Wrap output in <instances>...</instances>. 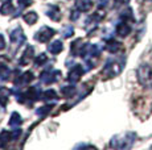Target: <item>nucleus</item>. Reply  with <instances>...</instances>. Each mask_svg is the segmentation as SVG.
Wrapping results in <instances>:
<instances>
[{
	"mask_svg": "<svg viewBox=\"0 0 152 150\" xmlns=\"http://www.w3.org/2000/svg\"><path fill=\"white\" fill-rule=\"evenodd\" d=\"M78 17V12H73V16L70 15V19H73V20H75Z\"/></svg>",
	"mask_w": 152,
	"mask_h": 150,
	"instance_id": "nucleus-33",
	"label": "nucleus"
},
{
	"mask_svg": "<svg viewBox=\"0 0 152 150\" xmlns=\"http://www.w3.org/2000/svg\"><path fill=\"white\" fill-rule=\"evenodd\" d=\"M25 97H27V100L31 99L32 102H34V100H39L41 96V88H40V86H33V87L29 88V91L25 94Z\"/></svg>",
	"mask_w": 152,
	"mask_h": 150,
	"instance_id": "nucleus-10",
	"label": "nucleus"
},
{
	"mask_svg": "<svg viewBox=\"0 0 152 150\" xmlns=\"http://www.w3.org/2000/svg\"><path fill=\"white\" fill-rule=\"evenodd\" d=\"M42 99L45 100V102H50V100H57L58 96H57V94H56L54 90H46L42 94Z\"/></svg>",
	"mask_w": 152,
	"mask_h": 150,
	"instance_id": "nucleus-24",
	"label": "nucleus"
},
{
	"mask_svg": "<svg viewBox=\"0 0 152 150\" xmlns=\"http://www.w3.org/2000/svg\"><path fill=\"white\" fill-rule=\"evenodd\" d=\"M54 29H52V28L49 27H42L41 29L36 33V36H34V38L37 40V41L40 42H48L49 40L52 38V37L54 36Z\"/></svg>",
	"mask_w": 152,
	"mask_h": 150,
	"instance_id": "nucleus-4",
	"label": "nucleus"
},
{
	"mask_svg": "<svg viewBox=\"0 0 152 150\" xmlns=\"http://www.w3.org/2000/svg\"><path fill=\"white\" fill-rule=\"evenodd\" d=\"M13 11H15V8L10 1L3 3L1 8H0V13H1V15H11V13H13Z\"/></svg>",
	"mask_w": 152,
	"mask_h": 150,
	"instance_id": "nucleus-22",
	"label": "nucleus"
},
{
	"mask_svg": "<svg viewBox=\"0 0 152 150\" xmlns=\"http://www.w3.org/2000/svg\"><path fill=\"white\" fill-rule=\"evenodd\" d=\"M123 62H124L123 59L122 61H116V59L107 61L106 66H104L103 71H102V75H103L104 79H110V78H114L118 74H121V71L123 70Z\"/></svg>",
	"mask_w": 152,
	"mask_h": 150,
	"instance_id": "nucleus-2",
	"label": "nucleus"
},
{
	"mask_svg": "<svg viewBox=\"0 0 152 150\" xmlns=\"http://www.w3.org/2000/svg\"><path fill=\"white\" fill-rule=\"evenodd\" d=\"M136 138V134L132 133V132H128L126 134H122V136H116L111 140V144L110 145L113 148H116V149H128L132 146L134 141Z\"/></svg>",
	"mask_w": 152,
	"mask_h": 150,
	"instance_id": "nucleus-1",
	"label": "nucleus"
},
{
	"mask_svg": "<svg viewBox=\"0 0 152 150\" xmlns=\"http://www.w3.org/2000/svg\"><path fill=\"white\" fill-rule=\"evenodd\" d=\"M73 33H74V29H73V28L69 25V27H66L65 29H64V33L62 34H64V37H65V38H69V37L73 36Z\"/></svg>",
	"mask_w": 152,
	"mask_h": 150,
	"instance_id": "nucleus-28",
	"label": "nucleus"
},
{
	"mask_svg": "<svg viewBox=\"0 0 152 150\" xmlns=\"http://www.w3.org/2000/svg\"><path fill=\"white\" fill-rule=\"evenodd\" d=\"M5 48V41H4V37H3V34H0V50H3V49Z\"/></svg>",
	"mask_w": 152,
	"mask_h": 150,
	"instance_id": "nucleus-30",
	"label": "nucleus"
},
{
	"mask_svg": "<svg viewBox=\"0 0 152 150\" xmlns=\"http://www.w3.org/2000/svg\"><path fill=\"white\" fill-rule=\"evenodd\" d=\"M10 38H11V41L17 46L23 45L25 42V36H24V33H23L21 28H16V29H13L12 32H11Z\"/></svg>",
	"mask_w": 152,
	"mask_h": 150,
	"instance_id": "nucleus-9",
	"label": "nucleus"
},
{
	"mask_svg": "<svg viewBox=\"0 0 152 150\" xmlns=\"http://www.w3.org/2000/svg\"><path fill=\"white\" fill-rule=\"evenodd\" d=\"M138 80L143 87H152V67L148 65H142L138 69Z\"/></svg>",
	"mask_w": 152,
	"mask_h": 150,
	"instance_id": "nucleus-3",
	"label": "nucleus"
},
{
	"mask_svg": "<svg viewBox=\"0 0 152 150\" xmlns=\"http://www.w3.org/2000/svg\"><path fill=\"white\" fill-rule=\"evenodd\" d=\"M107 1H109V0H98L99 8H102V7H104V5H107Z\"/></svg>",
	"mask_w": 152,
	"mask_h": 150,
	"instance_id": "nucleus-31",
	"label": "nucleus"
},
{
	"mask_svg": "<svg viewBox=\"0 0 152 150\" xmlns=\"http://www.w3.org/2000/svg\"><path fill=\"white\" fill-rule=\"evenodd\" d=\"M60 76H61V71L48 70V71H44V73L41 74L40 79H41V82L45 83V84H52V83H54Z\"/></svg>",
	"mask_w": 152,
	"mask_h": 150,
	"instance_id": "nucleus-5",
	"label": "nucleus"
},
{
	"mask_svg": "<svg viewBox=\"0 0 152 150\" xmlns=\"http://www.w3.org/2000/svg\"><path fill=\"white\" fill-rule=\"evenodd\" d=\"M62 49H64V46H62V42L60 41V40H56V41L53 42H50L48 46V50L50 51L52 54H58V53H61L62 51Z\"/></svg>",
	"mask_w": 152,
	"mask_h": 150,
	"instance_id": "nucleus-16",
	"label": "nucleus"
},
{
	"mask_svg": "<svg viewBox=\"0 0 152 150\" xmlns=\"http://www.w3.org/2000/svg\"><path fill=\"white\" fill-rule=\"evenodd\" d=\"M75 94V87L74 86H64L62 88H61V95H62L64 97H72L73 95Z\"/></svg>",
	"mask_w": 152,
	"mask_h": 150,
	"instance_id": "nucleus-20",
	"label": "nucleus"
},
{
	"mask_svg": "<svg viewBox=\"0 0 152 150\" xmlns=\"http://www.w3.org/2000/svg\"><path fill=\"white\" fill-rule=\"evenodd\" d=\"M19 79L21 83L27 84V83L32 82V80L34 79V76H33V73H32V71H25V73L23 74V76H19Z\"/></svg>",
	"mask_w": 152,
	"mask_h": 150,
	"instance_id": "nucleus-25",
	"label": "nucleus"
},
{
	"mask_svg": "<svg viewBox=\"0 0 152 150\" xmlns=\"http://www.w3.org/2000/svg\"><path fill=\"white\" fill-rule=\"evenodd\" d=\"M46 61H48V57H46L45 54L42 53V54H40V56L37 57L36 59H34V65H36V66H42L44 63L46 62Z\"/></svg>",
	"mask_w": 152,
	"mask_h": 150,
	"instance_id": "nucleus-27",
	"label": "nucleus"
},
{
	"mask_svg": "<svg viewBox=\"0 0 152 150\" xmlns=\"http://www.w3.org/2000/svg\"><path fill=\"white\" fill-rule=\"evenodd\" d=\"M46 16L50 17L52 20H54V21H60L61 20L60 8H58L57 5H50V7L48 8V11H46Z\"/></svg>",
	"mask_w": 152,
	"mask_h": 150,
	"instance_id": "nucleus-14",
	"label": "nucleus"
},
{
	"mask_svg": "<svg viewBox=\"0 0 152 150\" xmlns=\"http://www.w3.org/2000/svg\"><path fill=\"white\" fill-rule=\"evenodd\" d=\"M33 48L32 46H27V49L24 50V53H23V56H21V58H20L19 61V63L21 66H25V65H28L29 62H31V59L33 58Z\"/></svg>",
	"mask_w": 152,
	"mask_h": 150,
	"instance_id": "nucleus-12",
	"label": "nucleus"
},
{
	"mask_svg": "<svg viewBox=\"0 0 152 150\" xmlns=\"http://www.w3.org/2000/svg\"><path fill=\"white\" fill-rule=\"evenodd\" d=\"M83 48H85V45H83L82 40L78 38V40H75V41L73 42L72 46H70V51H72V54H73L74 57H77V56H82Z\"/></svg>",
	"mask_w": 152,
	"mask_h": 150,
	"instance_id": "nucleus-11",
	"label": "nucleus"
},
{
	"mask_svg": "<svg viewBox=\"0 0 152 150\" xmlns=\"http://www.w3.org/2000/svg\"><path fill=\"white\" fill-rule=\"evenodd\" d=\"M37 19H39V16H37V13L36 12H28V13H25L24 15V20H25V22H28L29 25H33L34 22L37 21Z\"/></svg>",
	"mask_w": 152,
	"mask_h": 150,
	"instance_id": "nucleus-23",
	"label": "nucleus"
},
{
	"mask_svg": "<svg viewBox=\"0 0 152 150\" xmlns=\"http://www.w3.org/2000/svg\"><path fill=\"white\" fill-rule=\"evenodd\" d=\"M83 74V67L82 65H75L74 67L72 69V70L69 71V75H68V80L72 83H75L78 82V80L81 79V76H82Z\"/></svg>",
	"mask_w": 152,
	"mask_h": 150,
	"instance_id": "nucleus-8",
	"label": "nucleus"
},
{
	"mask_svg": "<svg viewBox=\"0 0 152 150\" xmlns=\"http://www.w3.org/2000/svg\"><path fill=\"white\" fill-rule=\"evenodd\" d=\"M99 53H101V48H99L98 45H90V44H86L83 48V57L86 59L89 58H93V57H98Z\"/></svg>",
	"mask_w": 152,
	"mask_h": 150,
	"instance_id": "nucleus-7",
	"label": "nucleus"
},
{
	"mask_svg": "<svg viewBox=\"0 0 152 150\" xmlns=\"http://www.w3.org/2000/svg\"><path fill=\"white\" fill-rule=\"evenodd\" d=\"M131 33V27L130 24H127V21H123V22H119L116 25V34L121 37H126Z\"/></svg>",
	"mask_w": 152,
	"mask_h": 150,
	"instance_id": "nucleus-13",
	"label": "nucleus"
},
{
	"mask_svg": "<svg viewBox=\"0 0 152 150\" xmlns=\"http://www.w3.org/2000/svg\"><path fill=\"white\" fill-rule=\"evenodd\" d=\"M8 96H10V90L0 86V104L3 107L8 103Z\"/></svg>",
	"mask_w": 152,
	"mask_h": 150,
	"instance_id": "nucleus-19",
	"label": "nucleus"
},
{
	"mask_svg": "<svg viewBox=\"0 0 152 150\" xmlns=\"http://www.w3.org/2000/svg\"><path fill=\"white\" fill-rule=\"evenodd\" d=\"M75 7L81 12H87L91 8V0H75Z\"/></svg>",
	"mask_w": 152,
	"mask_h": 150,
	"instance_id": "nucleus-17",
	"label": "nucleus"
},
{
	"mask_svg": "<svg viewBox=\"0 0 152 150\" xmlns=\"http://www.w3.org/2000/svg\"><path fill=\"white\" fill-rule=\"evenodd\" d=\"M10 67H8V58L4 56H0V79L8 80L10 79Z\"/></svg>",
	"mask_w": 152,
	"mask_h": 150,
	"instance_id": "nucleus-6",
	"label": "nucleus"
},
{
	"mask_svg": "<svg viewBox=\"0 0 152 150\" xmlns=\"http://www.w3.org/2000/svg\"><path fill=\"white\" fill-rule=\"evenodd\" d=\"M23 124V119L21 116H20L17 112H13L12 115H11V119H10V125L11 126H19Z\"/></svg>",
	"mask_w": 152,
	"mask_h": 150,
	"instance_id": "nucleus-21",
	"label": "nucleus"
},
{
	"mask_svg": "<svg viewBox=\"0 0 152 150\" xmlns=\"http://www.w3.org/2000/svg\"><path fill=\"white\" fill-rule=\"evenodd\" d=\"M116 3H119V4H126V3H128L130 0H115Z\"/></svg>",
	"mask_w": 152,
	"mask_h": 150,
	"instance_id": "nucleus-32",
	"label": "nucleus"
},
{
	"mask_svg": "<svg viewBox=\"0 0 152 150\" xmlns=\"http://www.w3.org/2000/svg\"><path fill=\"white\" fill-rule=\"evenodd\" d=\"M52 108H53V105H45V107H41V108H39L36 111V113L39 115V116H41V117H44V116H46V115L49 113V112L52 111Z\"/></svg>",
	"mask_w": 152,
	"mask_h": 150,
	"instance_id": "nucleus-26",
	"label": "nucleus"
},
{
	"mask_svg": "<svg viewBox=\"0 0 152 150\" xmlns=\"http://www.w3.org/2000/svg\"><path fill=\"white\" fill-rule=\"evenodd\" d=\"M19 3H20V7L24 8V7H28V5H31L33 1H32V0H19Z\"/></svg>",
	"mask_w": 152,
	"mask_h": 150,
	"instance_id": "nucleus-29",
	"label": "nucleus"
},
{
	"mask_svg": "<svg viewBox=\"0 0 152 150\" xmlns=\"http://www.w3.org/2000/svg\"><path fill=\"white\" fill-rule=\"evenodd\" d=\"M106 49L110 53H118V51H121L123 49V46H122L121 42L115 41V40H109L106 42Z\"/></svg>",
	"mask_w": 152,
	"mask_h": 150,
	"instance_id": "nucleus-15",
	"label": "nucleus"
},
{
	"mask_svg": "<svg viewBox=\"0 0 152 150\" xmlns=\"http://www.w3.org/2000/svg\"><path fill=\"white\" fill-rule=\"evenodd\" d=\"M10 140H12V133L7 131H3L0 133V148H5V145L8 144Z\"/></svg>",
	"mask_w": 152,
	"mask_h": 150,
	"instance_id": "nucleus-18",
	"label": "nucleus"
}]
</instances>
